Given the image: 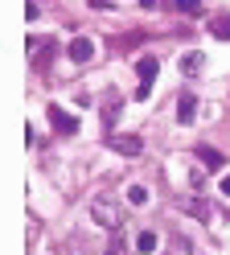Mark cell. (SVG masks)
<instances>
[{"mask_svg":"<svg viewBox=\"0 0 230 255\" xmlns=\"http://www.w3.org/2000/svg\"><path fill=\"white\" fill-rule=\"evenodd\" d=\"M91 218L99 222V227H107V231H119L127 214H123V206L115 202V198H103V194H99V198L91 202Z\"/></svg>","mask_w":230,"mask_h":255,"instance_id":"cell-1","label":"cell"},{"mask_svg":"<svg viewBox=\"0 0 230 255\" xmlns=\"http://www.w3.org/2000/svg\"><path fill=\"white\" fill-rule=\"evenodd\" d=\"M156 70H160V62L148 54V58H140L136 62V74H140V87H136V99H148L152 95V78H156Z\"/></svg>","mask_w":230,"mask_h":255,"instance_id":"cell-2","label":"cell"},{"mask_svg":"<svg viewBox=\"0 0 230 255\" xmlns=\"http://www.w3.org/2000/svg\"><path fill=\"white\" fill-rule=\"evenodd\" d=\"M45 116H49V124H54V132H58V136H74V132H78V120H74V116H66L58 103H49V107H45Z\"/></svg>","mask_w":230,"mask_h":255,"instance_id":"cell-3","label":"cell"},{"mask_svg":"<svg viewBox=\"0 0 230 255\" xmlns=\"http://www.w3.org/2000/svg\"><path fill=\"white\" fill-rule=\"evenodd\" d=\"M107 148L123 152V156H140V152H144V140H140V136H111Z\"/></svg>","mask_w":230,"mask_h":255,"instance_id":"cell-4","label":"cell"},{"mask_svg":"<svg viewBox=\"0 0 230 255\" xmlns=\"http://www.w3.org/2000/svg\"><path fill=\"white\" fill-rule=\"evenodd\" d=\"M193 161L214 173V169H222V152L214 148V144H197V148H193Z\"/></svg>","mask_w":230,"mask_h":255,"instance_id":"cell-5","label":"cell"},{"mask_svg":"<svg viewBox=\"0 0 230 255\" xmlns=\"http://www.w3.org/2000/svg\"><path fill=\"white\" fill-rule=\"evenodd\" d=\"M66 58H70V62H91L95 58V41L91 37H74L70 50H66Z\"/></svg>","mask_w":230,"mask_h":255,"instance_id":"cell-6","label":"cell"},{"mask_svg":"<svg viewBox=\"0 0 230 255\" xmlns=\"http://www.w3.org/2000/svg\"><path fill=\"white\" fill-rule=\"evenodd\" d=\"M177 206H181V210H189L193 218H202V222H210V218H214V206H210V202H202V198H181Z\"/></svg>","mask_w":230,"mask_h":255,"instance_id":"cell-7","label":"cell"},{"mask_svg":"<svg viewBox=\"0 0 230 255\" xmlns=\"http://www.w3.org/2000/svg\"><path fill=\"white\" fill-rule=\"evenodd\" d=\"M193 111H197V99H193V95H181V99H177V124H181V128H189V124L197 120Z\"/></svg>","mask_w":230,"mask_h":255,"instance_id":"cell-8","label":"cell"},{"mask_svg":"<svg viewBox=\"0 0 230 255\" xmlns=\"http://www.w3.org/2000/svg\"><path fill=\"white\" fill-rule=\"evenodd\" d=\"M202 66H206V54H185V58H181V70H185V74H202Z\"/></svg>","mask_w":230,"mask_h":255,"instance_id":"cell-9","label":"cell"},{"mask_svg":"<svg viewBox=\"0 0 230 255\" xmlns=\"http://www.w3.org/2000/svg\"><path fill=\"white\" fill-rule=\"evenodd\" d=\"M136 251H140V255H152V251H156V231H140V235H136Z\"/></svg>","mask_w":230,"mask_h":255,"instance_id":"cell-10","label":"cell"},{"mask_svg":"<svg viewBox=\"0 0 230 255\" xmlns=\"http://www.w3.org/2000/svg\"><path fill=\"white\" fill-rule=\"evenodd\" d=\"M210 33L222 37V41H230V17H214V21H210Z\"/></svg>","mask_w":230,"mask_h":255,"instance_id":"cell-11","label":"cell"},{"mask_svg":"<svg viewBox=\"0 0 230 255\" xmlns=\"http://www.w3.org/2000/svg\"><path fill=\"white\" fill-rule=\"evenodd\" d=\"M169 8H177V12H189V17H197V12H202V0H169Z\"/></svg>","mask_w":230,"mask_h":255,"instance_id":"cell-12","label":"cell"},{"mask_svg":"<svg viewBox=\"0 0 230 255\" xmlns=\"http://www.w3.org/2000/svg\"><path fill=\"white\" fill-rule=\"evenodd\" d=\"M148 198H152V194H148L144 185H131V189H127V202H131V206H148Z\"/></svg>","mask_w":230,"mask_h":255,"instance_id":"cell-13","label":"cell"},{"mask_svg":"<svg viewBox=\"0 0 230 255\" xmlns=\"http://www.w3.org/2000/svg\"><path fill=\"white\" fill-rule=\"evenodd\" d=\"M222 194L230 198V173H226V177H222Z\"/></svg>","mask_w":230,"mask_h":255,"instance_id":"cell-14","label":"cell"},{"mask_svg":"<svg viewBox=\"0 0 230 255\" xmlns=\"http://www.w3.org/2000/svg\"><path fill=\"white\" fill-rule=\"evenodd\" d=\"M140 4H144V8H152V4H156V0H140Z\"/></svg>","mask_w":230,"mask_h":255,"instance_id":"cell-15","label":"cell"}]
</instances>
